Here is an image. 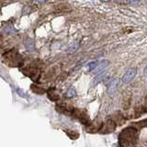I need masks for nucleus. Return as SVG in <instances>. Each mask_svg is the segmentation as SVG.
Instances as JSON below:
<instances>
[{
  "label": "nucleus",
  "instance_id": "nucleus-7",
  "mask_svg": "<svg viewBox=\"0 0 147 147\" xmlns=\"http://www.w3.org/2000/svg\"><path fill=\"white\" fill-rule=\"evenodd\" d=\"M65 96L67 98H72L76 96V90L75 87H69L65 93Z\"/></svg>",
  "mask_w": 147,
  "mask_h": 147
},
{
  "label": "nucleus",
  "instance_id": "nucleus-15",
  "mask_svg": "<svg viewBox=\"0 0 147 147\" xmlns=\"http://www.w3.org/2000/svg\"><path fill=\"white\" fill-rule=\"evenodd\" d=\"M146 2H147V1H146Z\"/></svg>",
  "mask_w": 147,
  "mask_h": 147
},
{
  "label": "nucleus",
  "instance_id": "nucleus-4",
  "mask_svg": "<svg viewBox=\"0 0 147 147\" xmlns=\"http://www.w3.org/2000/svg\"><path fill=\"white\" fill-rule=\"evenodd\" d=\"M109 62L108 60H103V61H100L98 62V64L96 65V69L94 70L95 74H100V73H103V70H105L106 68L109 66Z\"/></svg>",
  "mask_w": 147,
  "mask_h": 147
},
{
  "label": "nucleus",
  "instance_id": "nucleus-5",
  "mask_svg": "<svg viewBox=\"0 0 147 147\" xmlns=\"http://www.w3.org/2000/svg\"><path fill=\"white\" fill-rule=\"evenodd\" d=\"M25 47L26 49L29 51V52H33L35 50V44H34V40L31 38H27L24 41Z\"/></svg>",
  "mask_w": 147,
  "mask_h": 147
},
{
  "label": "nucleus",
  "instance_id": "nucleus-12",
  "mask_svg": "<svg viewBox=\"0 0 147 147\" xmlns=\"http://www.w3.org/2000/svg\"><path fill=\"white\" fill-rule=\"evenodd\" d=\"M144 75L145 77H147V65L145 66V68L144 69Z\"/></svg>",
  "mask_w": 147,
  "mask_h": 147
},
{
  "label": "nucleus",
  "instance_id": "nucleus-2",
  "mask_svg": "<svg viewBox=\"0 0 147 147\" xmlns=\"http://www.w3.org/2000/svg\"><path fill=\"white\" fill-rule=\"evenodd\" d=\"M109 79V73H106V72H103V73H100L98 74V76H96L94 80H93V86H96L99 83H102V82H107L108 80Z\"/></svg>",
  "mask_w": 147,
  "mask_h": 147
},
{
  "label": "nucleus",
  "instance_id": "nucleus-8",
  "mask_svg": "<svg viewBox=\"0 0 147 147\" xmlns=\"http://www.w3.org/2000/svg\"><path fill=\"white\" fill-rule=\"evenodd\" d=\"M98 64V61H93V62H90L87 64V71L88 72H94V70L96 69V65Z\"/></svg>",
  "mask_w": 147,
  "mask_h": 147
},
{
  "label": "nucleus",
  "instance_id": "nucleus-1",
  "mask_svg": "<svg viewBox=\"0 0 147 147\" xmlns=\"http://www.w3.org/2000/svg\"><path fill=\"white\" fill-rule=\"evenodd\" d=\"M136 75H137V68L135 67L129 68L128 70L124 73V75L121 78V82L123 84H128V83H130L133 78L135 77Z\"/></svg>",
  "mask_w": 147,
  "mask_h": 147
},
{
  "label": "nucleus",
  "instance_id": "nucleus-14",
  "mask_svg": "<svg viewBox=\"0 0 147 147\" xmlns=\"http://www.w3.org/2000/svg\"><path fill=\"white\" fill-rule=\"evenodd\" d=\"M101 1H103V2H108L109 0H101Z\"/></svg>",
  "mask_w": 147,
  "mask_h": 147
},
{
  "label": "nucleus",
  "instance_id": "nucleus-13",
  "mask_svg": "<svg viewBox=\"0 0 147 147\" xmlns=\"http://www.w3.org/2000/svg\"><path fill=\"white\" fill-rule=\"evenodd\" d=\"M33 1H36V2H38V3H44L45 2V0H33Z\"/></svg>",
  "mask_w": 147,
  "mask_h": 147
},
{
  "label": "nucleus",
  "instance_id": "nucleus-10",
  "mask_svg": "<svg viewBox=\"0 0 147 147\" xmlns=\"http://www.w3.org/2000/svg\"><path fill=\"white\" fill-rule=\"evenodd\" d=\"M125 2L130 4V5H133V6H135V5H139L141 3L140 0H125Z\"/></svg>",
  "mask_w": 147,
  "mask_h": 147
},
{
  "label": "nucleus",
  "instance_id": "nucleus-3",
  "mask_svg": "<svg viewBox=\"0 0 147 147\" xmlns=\"http://www.w3.org/2000/svg\"><path fill=\"white\" fill-rule=\"evenodd\" d=\"M119 80L118 78H114V79L110 80L108 83V93L109 95H112L117 91V88L119 86Z\"/></svg>",
  "mask_w": 147,
  "mask_h": 147
},
{
  "label": "nucleus",
  "instance_id": "nucleus-9",
  "mask_svg": "<svg viewBox=\"0 0 147 147\" xmlns=\"http://www.w3.org/2000/svg\"><path fill=\"white\" fill-rule=\"evenodd\" d=\"M3 31H4L6 34L9 35V34L16 33V32H17L18 30H17L14 27H12V26H7V27H6V28H5V29L3 30Z\"/></svg>",
  "mask_w": 147,
  "mask_h": 147
},
{
  "label": "nucleus",
  "instance_id": "nucleus-11",
  "mask_svg": "<svg viewBox=\"0 0 147 147\" xmlns=\"http://www.w3.org/2000/svg\"><path fill=\"white\" fill-rule=\"evenodd\" d=\"M16 89H17V90H16L17 93H18V95H20V96H22V98H26V96H27L26 93H25V92L23 91L22 89H20V88H16Z\"/></svg>",
  "mask_w": 147,
  "mask_h": 147
},
{
  "label": "nucleus",
  "instance_id": "nucleus-6",
  "mask_svg": "<svg viewBox=\"0 0 147 147\" xmlns=\"http://www.w3.org/2000/svg\"><path fill=\"white\" fill-rule=\"evenodd\" d=\"M78 48H79V42H78L77 40H76V41H74V42L69 44L68 48H67V52L70 53H73L76 52V50Z\"/></svg>",
  "mask_w": 147,
  "mask_h": 147
}]
</instances>
